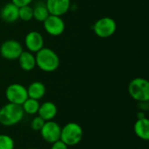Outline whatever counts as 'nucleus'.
I'll use <instances>...</instances> for the list:
<instances>
[{"mask_svg": "<svg viewBox=\"0 0 149 149\" xmlns=\"http://www.w3.org/2000/svg\"><path fill=\"white\" fill-rule=\"evenodd\" d=\"M24 110L20 105L7 103L0 108V124L11 127L19 123L24 118Z\"/></svg>", "mask_w": 149, "mask_h": 149, "instance_id": "obj_2", "label": "nucleus"}, {"mask_svg": "<svg viewBox=\"0 0 149 149\" xmlns=\"http://www.w3.org/2000/svg\"><path fill=\"white\" fill-rule=\"evenodd\" d=\"M13 139L7 134H0V149H14Z\"/></svg>", "mask_w": 149, "mask_h": 149, "instance_id": "obj_20", "label": "nucleus"}, {"mask_svg": "<svg viewBox=\"0 0 149 149\" xmlns=\"http://www.w3.org/2000/svg\"><path fill=\"white\" fill-rule=\"evenodd\" d=\"M51 149H68V146L65 145L62 141L58 140L52 144Z\"/></svg>", "mask_w": 149, "mask_h": 149, "instance_id": "obj_22", "label": "nucleus"}, {"mask_svg": "<svg viewBox=\"0 0 149 149\" xmlns=\"http://www.w3.org/2000/svg\"><path fill=\"white\" fill-rule=\"evenodd\" d=\"M43 23L45 31L52 36L57 37L65 31V24L62 17L59 16L49 15Z\"/></svg>", "mask_w": 149, "mask_h": 149, "instance_id": "obj_9", "label": "nucleus"}, {"mask_svg": "<svg viewBox=\"0 0 149 149\" xmlns=\"http://www.w3.org/2000/svg\"><path fill=\"white\" fill-rule=\"evenodd\" d=\"M5 96L10 103L16 105H22L27 99V89L21 84H11L5 90Z\"/></svg>", "mask_w": 149, "mask_h": 149, "instance_id": "obj_6", "label": "nucleus"}, {"mask_svg": "<svg viewBox=\"0 0 149 149\" xmlns=\"http://www.w3.org/2000/svg\"><path fill=\"white\" fill-rule=\"evenodd\" d=\"M50 15L45 3H38L33 9V18L38 22H44Z\"/></svg>", "mask_w": 149, "mask_h": 149, "instance_id": "obj_18", "label": "nucleus"}, {"mask_svg": "<svg viewBox=\"0 0 149 149\" xmlns=\"http://www.w3.org/2000/svg\"><path fill=\"white\" fill-rule=\"evenodd\" d=\"M27 89V93H28V98L34 99L37 100H41L46 92L45 86L40 82V81H34L32 82Z\"/></svg>", "mask_w": 149, "mask_h": 149, "instance_id": "obj_16", "label": "nucleus"}, {"mask_svg": "<svg viewBox=\"0 0 149 149\" xmlns=\"http://www.w3.org/2000/svg\"><path fill=\"white\" fill-rule=\"evenodd\" d=\"M23 51L22 45L15 39L5 40L0 46V54L7 60L17 59Z\"/></svg>", "mask_w": 149, "mask_h": 149, "instance_id": "obj_7", "label": "nucleus"}, {"mask_svg": "<svg viewBox=\"0 0 149 149\" xmlns=\"http://www.w3.org/2000/svg\"><path fill=\"white\" fill-rule=\"evenodd\" d=\"M18 11L19 7L15 5L13 3H8L2 8L0 11V17L5 23L11 24L19 19Z\"/></svg>", "mask_w": 149, "mask_h": 149, "instance_id": "obj_12", "label": "nucleus"}, {"mask_svg": "<svg viewBox=\"0 0 149 149\" xmlns=\"http://www.w3.org/2000/svg\"><path fill=\"white\" fill-rule=\"evenodd\" d=\"M45 122V121L41 117H39V116L38 115V116H36V117H34V118L32 119V120H31V129H32L33 131L39 132V131L41 130V128L43 127Z\"/></svg>", "mask_w": 149, "mask_h": 149, "instance_id": "obj_21", "label": "nucleus"}, {"mask_svg": "<svg viewBox=\"0 0 149 149\" xmlns=\"http://www.w3.org/2000/svg\"><path fill=\"white\" fill-rule=\"evenodd\" d=\"M58 113V108L54 103L52 101L44 102L39 106V109L38 114L45 121L52 120Z\"/></svg>", "mask_w": 149, "mask_h": 149, "instance_id": "obj_13", "label": "nucleus"}, {"mask_svg": "<svg viewBox=\"0 0 149 149\" xmlns=\"http://www.w3.org/2000/svg\"><path fill=\"white\" fill-rule=\"evenodd\" d=\"M83 134L84 132L79 124L76 122H68L61 127L60 141L68 147L76 146L81 141Z\"/></svg>", "mask_w": 149, "mask_h": 149, "instance_id": "obj_3", "label": "nucleus"}, {"mask_svg": "<svg viewBox=\"0 0 149 149\" xmlns=\"http://www.w3.org/2000/svg\"><path fill=\"white\" fill-rule=\"evenodd\" d=\"M19 66L22 70L25 72H30L33 70L36 66V58L32 52L29 51H23L17 58Z\"/></svg>", "mask_w": 149, "mask_h": 149, "instance_id": "obj_14", "label": "nucleus"}, {"mask_svg": "<svg viewBox=\"0 0 149 149\" xmlns=\"http://www.w3.org/2000/svg\"><path fill=\"white\" fill-rule=\"evenodd\" d=\"M24 45L29 52H38L44 47V38L40 32L31 31L24 38Z\"/></svg>", "mask_w": 149, "mask_h": 149, "instance_id": "obj_10", "label": "nucleus"}, {"mask_svg": "<svg viewBox=\"0 0 149 149\" xmlns=\"http://www.w3.org/2000/svg\"><path fill=\"white\" fill-rule=\"evenodd\" d=\"M134 130L135 134L142 141L149 140V120L148 119L142 118L138 119L134 124Z\"/></svg>", "mask_w": 149, "mask_h": 149, "instance_id": "obj_15", "label": "nucleus"}, {"mask_svg": "<svg viewBox=\"0 0 149 149\" xmlns=\"http://www.w3.org/2000/svg\"><path fill=\"white\" fill-rule=\"evenodd\" d=\"M117 30L115 20L109 17H104L98 19L93 24L94 33L101 38H107L113 36Z\"/></svg>", "mask_w": 149, "mask_h": 149, "instance_id": "obj_5", "label": "nucleus"}, {"mask_svg": "<svg viewBox=\"0 0 149 149\" xmlns=\"http://www.w3.org/2000/svg\"><path fill=\"white\" fill-rule=\"evenodd\" d=\"M39 106H40V104H39L38 100H34V99H31V98H28L21 105V107L24 110V113H27V114H31V115L38 113V109H39Z\"/></svg>", "mask_w": 149, "mask_h": 149, "instance_id": "obj_17", "label": "nucleus"}, {"mask_svg": "<svg viewBox=\"0 0 149 149\" xmlns=\"http://www.w3.org/2000/svg\"><path fill=\"white\" fill-rule=\"evenodd\" d=\"M36 53V65L43 72H52L58 68L60 64L59 58L53 50L43 47Z\"/></svg>", "mask_w": 149, "mask_h": 149, "instance_id": "obj_1", "label": "nucleus"}, {"mask_svg": "<svg viewBox=\"0 0 149 149\" xmlns=\"http://www.w3.org/2000/svg\"><path fill=\"white\" fill-rule=\"evenodd\" d=\"M128 93L130 96L138 102L149 100V83L146 79L135 78L128 85Z\"/></svg>", "mask_w": 149, "mask_h": 149, "instance_id": "obj_4", "label": "nucleus"}, {"mask_svg": "<svg viewBox=\"0 0 149 149\" xmlns=\"http://www.w3.org/2000/svg\"><path fill=\"white\" fill-rule=\"evenodd\" d=\"M19 19L28 22L33 18V9L30 5H25L23 7H19L18 11Z\"/></svg>", "mask_w": 149, "mask_h": 149, "instance_id": "obj_19", "label": "nucleus"}, {"mask_svg": "<svg viewBox=\"0 0 149 149\" xmlns=\"http://www.w3.org/2000/svg\"><path fill=\"white\" fill-rule=\"evenodd\" d=\"M142 118H146V114H145V112H139L138 113V119H142Z\"/></svg>", "mask_w": 149, "mask_h": 149, "instance_id": "obj_24", "label": "nucleus"}, {"mask_svg": "<svg viewBox=\"0 0 149 149\" xmlns=\"http://www.w3.org/2000/svg\"><path fill=\"white\" fill-rule=\"evenodd\" d=\"M42 139L47 143L52 144L60 140L61 127L53 120L45 121L43 127L39 131Z\"/></svg>", "mask_w": 149, "mask_h": 149, "instance_id": "obj_8", "label": "nucleus"}, {"mask_svg": "<svg viewBox=\"0 0 149 149\" xmlns=\"http://www.w3.org/2000/svg\"><path fill=\"white\" fill-rule=\"evenodd\" d=\"M30 149H36V148H30Z\"/></svg>", "mask_w": 149, "mask_h": 149, "instance_id": "obj_25", "label": "nucleus"}, {"mask_svg": "<svg viewBox=\"0 0 149 149\" xmlns=\"http://www.w3.org/2000/svg\"><path fill=\"white\" fill-rule=\"evenodd\" d=\"M45 4L50 15L61 17L69 10L71 0H46Z\"/></svg>", "mask_w": 149, "mask_h": 149, "instance_id": "obj_11", "label": "nucleus"}, {"mask_svg": "<svg viewBox=\"0 0 149 149\" xmlns=\"http://www.w3.org/2000/svg\"><path fill=\"white\" fill-rule=\"evenodd\" d=\"M32 2V0H11V3H13L17 7H23L25 5H30V3Z\"/></svg>", "mask_w": 149, "mask_h": 149, "instance_id": "obj_23", "label": "nucleus"}]
</instances>
